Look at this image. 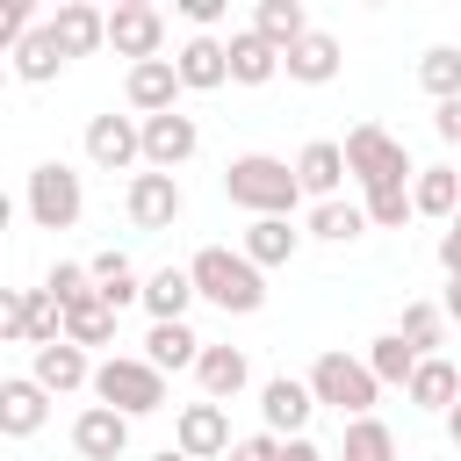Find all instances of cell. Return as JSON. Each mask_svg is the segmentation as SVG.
Instances as JSON below:
<instances>
[{"instance_id":"obj_19","label":"cell","mask_w":461,"mask_h":461,"mask_svg":"<svg viewBox=\"0 0 461 461\" xmlns=\"http://www.w3.org/2000/svg\"><path fill=\"white\" fill-rule=\"evenodd\" d=\"M43 22L58 29L65 58H94L108 43V7H94V0H58V14H43Z\"/></svg>"},{"instance_id":"obj_23","label":"cell","mask_w":461,"mask_h":461,"mask_svg":"<svg viewBox=\"0 0 461 461\" xmlns=\"http://www.w3.org/2000/svg\"><path fill=\"white\" fill-rule=\"evenodd\" d=\"M295 245H303V230H295L288 216H252V223H245V245H238V252H245V259H252V267L267 274V267H288V259H295Z\"/></svg>"},{"instance_id":"obj_12","label":"cell","mask_w":461,"mask_h":461,"mask_svg":"<svg viewBox=\"0 0 461 461\" xmlns=\"http://www.w3.org/2000/svg\"><path fill=\"white\" fill-rule=\"evenodd\" d=\"M144 122V166L151 173H180L194 151H202V130H194V115H137Z\"/></svg>"},{"instance_id":"obj_16","label":"cell","mask_w":461,"mask_h":461,"mask_svg":"<svg viewBox=\"0 0 461 461\" xmlns=\"http://www.w3.org/2000/svg\"><path fill=\"white\" fill-rule=\"evenodd\" d=\"M43 418H50V389H43L36 375H7V382H0V432H7V439H36Z\"/></svg>"},{"instance_id":"obj_31","label":"cell","mask_w":461,"mask_h":461,"mask_svg":"<svg viewBox=\"0 0 461 461\" xmlns=\"http://www.w3.org/2000/svg\"><path fill=\"white\" fill-rule=\"evenodd\" d=\"M202 346H209V339H194V324H187V317H180V324H151V331H144V360H151L158 375L194 367V360H202Z\"/></svg>"},{"instance_id":"obj_7","label":"cell","mask_w":461,"mask_h":461,"mask_svg":"<svg viewBox=\"0 0 461 461\" xmlns=\"http://www.w3.org/2000/svg\"><path fill=\"white\" fill-rule=\"evenodd\" d=\"M0 339L7 346H58L65 339V303L50 288H7L0 295Z\"/></svg>"},{"instance_id":"obj_37","label":"cell","mask_w":461,"mask_h":461,"mask_svg":"<svg viewBox=\"0 0 461 461\" xmlns=\"http://www.w3.org/2000/svg\"><path fill=\"white\" fill-rule=\"evenodd\" d=\"M65 339L72 346H115V310L94 295V303H79V310H65Z\"/></svg>"},{"instance_id":"obj_48","label":"cell","mask_w":461,"mask_h":461,"mask_svg":"<svg viewBox=\"0 0 461 461\" xmlns=\"http://www.w3.org/2000/svg\"><path fill=\"white\" fill-rule=\"evenodd\" d=\"M447 230H461V216H454V223H447Z\"/></svg>"},{"instance_id":"obj_3","label":"cell","mask_w":461,"mask_h":461,"mask_svg":"<svg viewBox=\"0 0 461 461\" xmlns=\"http://www.w3.org/2000/svg\"><path fill=\"white\" fill-rule=\"evenodd\" d=\"M94 403H108L122 418H151V411H166V375L144 353H108L94 367Z\"/></svg>"},{"instance_id":"obj_29","label":"cell","mask_w":461,"mask_h":461,"mask_svg":"<svg viewBox=\"0 0 461 461\" xmlns=\"http://www.w3.org/2000/svg\"><path fill=\"white\" fill-rule=\"evenodd\" d=\"M86 267H94V288H101V303H108L115 317H122L130 303H144V274L130 267V252H94Z\"/></svg>"},{"instance_id":"obj_9","label":"cell","mask_w":461,"mask_h":461,"mask_svg":"<svg viewBox=\"0 0 461 461\" xmlns=\"http://www.w3.org/2000/svg\"><path fill=\"white\" fill-rule=\"evenodd\" d=\"M108 50L144 65V58H166V14L151 0H115L108 7Z\"/></svg>"},{"instance_id":"obj_24","label":"cell","mask_w":461,"mask_h":461,"mask_svg":"<svg viewBox=\"0 0 461 461\" xmlns=\"http://www.w3.org/2000/svg\"><path fill=\"white\" fill-rule=\"evenodd\" d=\"M403 396H411L418 411H439V418H447V411L461 403V367H454L447 353H432V360H418V375H411Z\"/></svg>"},{"instance_id":"obj_25","label":"cell","mask_w":461,"mask_h":461,"mask_svg":"<svg viewBox=\"0 0 461 461\" xmlns=\"http://www.w3.org/2000/svg\"><path fill=\"white\" fill-rule=\"evenodd\" d=\"M411 202H418V216H432V223H454V216H461V166H418V180H411Z\"/></svg>"},{"instance_id":"obj_40","label":"cell","mask_w":461,"mask_h":461,"mask_svg":"<svg viewBox=\"0 0 461 461\" xmlns=\"http://www.w3.org/2000/svg\"><path fill=\"white\" fill-rule=\"evenodd\" d=\"M223 461H281V439H274V432H245Z\"/></svg>"},{"instance_id":"obj_41","label":"cell","mask_w":461,"mask_h":461,"mask_svg":"<svg viewBox=\"0 0 461 461\" xmlns=\"http://www.w3.org/2000/svg\"><path fill=\"white\" fill-rule=\"evenodd\" d=\"M180 14L194 22V36H209V29L223 22V0H180Z\"/></svg>"},{"instance_id":"obj_36","label":"cell","mask_w":461,"mask_h":461,"mask_svg":"<svg viewBox=\"0 0 461 461\" xmlns=\"http://www.w3.org/2000/svg\"><path fill=\"white\" fill-rule=\"evenodd\" d=\"M367 367H375V382H396V389H411V375H418V353L403 346V331H382V339L367 346Z\"/></svg>"},{"instance_id":"obj_38","label":"cell","mask_w":461,"mask_h":461,"mask_svg":"<svg viewBox=\"0 0 461 461\" xmlns=\"http://www.w3.org/2000/svg\"><path fill=\"white\" fill-rule=\"evenodd\" d=\"M43 288L65 303V310H79V303H94L101 288H94V267H79V259H58L50 274H43Z\"/></svg>"},{"instance_id":"obj_27","label":"cell","mask_w":461,"mask_h":461,"mask_svg":"<svg viewBox=\"0 0 461 461\" xmlns=\"http://www.w3.org/2000/svg\"><path fill=\"white\" fill-rule=\"evenodd\" d=\"M267 79H281V50L259 29H238L230 36V86H267Z\"/></svg>"},{"instance_id":"obj_43","label":"cell","mask_w":461,"mask_h":461,"mask_svg":"<svg viewBox=\"0 0 461 461\" xmlns=\"http://www.w3.org/2000/svg\"><path fill=\"white\" fill-rule=\"evenodd\" d=\"M439 267L447 281H461V230H439Z\"/></svg>"},{"instance_id":"obj_47","label":"cell","mask_w":461,"mask_h":461,"mask_svg":"<svg viewBox=\"0 0 461 461\" xmlns=\"http://www.w3.org/2000/svg\"><path fill=\"white\" fill-rule=\"evenodd\" d=\"M151 461H187V454H180V447H158V454H151Z\"/></svg>"},{"instance_id":"obj_17","label":"cell","mask_w":461,"mask_h":461,"mask_svg":"<svg viewBox=\"0 0 461 461\" xmlns=\"http://www.w3.org/2000/svg\"><path fill=\"white\" fill-rule=\"evenodd\" d=\"M295 180H303V194H310V202H339V187L353 180V173H346V144L310 137V144L295 151Z\"/></svg>"},{"instance_id":"obj_18","label":"cell","mask_w":461,"mask_h":461,"mask_svg":"<svg viewBox=\"0 0 461 461\" xmlns=\"http://www.w3.org/2000/svg\"><path fill=\"white\" fill-rule=\"evenodd\" d=\"M29 375H36L50 396L94 389V360H86V346H72V339H58V346H36V353H29Z\"/></svg>"},{"instance_id":"obj_4","label":"cell","mask_w":461,"mask_h":461,"mask_svg":"<svg viewBox=\"0 0 461 461\" xmlns=\"http://www.w3.org/2000/svg\"><path fill=\"white\" fill-rule=\"evenodd\" d=\"M346 173L360 180V194H375V187H411V180H418L411 151H403L382 122H353V130H346Z\"/></svg>"},{"instance_id":"obj_20","label":"cell","mask_w":461,"mask_h":461,"mask_svg":"<svg viewBox=\"0 0 461 461\" xmlns=\"http://www.w3.org/2000/svg\"><path fill=\"white\" fill-rule=\"evenodd\" d=\"M173 65H180V86H187V94L230 86V43H216V36H187V43L173 50Z\"/></svg>"},{"instance_id":"obj_46","label":"cell","mask_w":461,"mask_h":461,"mask_svg":"<svg viewBox=\"0 0 461 461\" xmlns=\"http://www.w3.org/2000/svg\"><path fill=\"white\" fill-rule=\"evenodd\" d=\"M447 439H454V447H461V403H454V411H447Z\"/></svg>"},{"instance_id":"obj_34","label":"cell","mask_w":461,"mask_h":461,"mask_svg":"<svg viewBox=\"0 0 461 461\" xmlns=\"http://www.w3.org/2000/svg\"><path fill=\"white\" fill-rule=\"evenodd\" d=\"M331 461H396V432H389L382 418H353Z\"/></svg>"},{"instance_id":"obj_22","label":"cell","mask_w":461,"mask_h":461,"mask_svg":"<svg viewBox=\"0 0 461 461\" xmlns=\"http://www.w3.org/2000/svg\"><path fill=\"white\" fill-rule=\"evenodd\" d=\"M281 72H288L295 86H331V79H339V36H331V29H310V36L281 58Z\"/></svg>"},{"instance_id":"obj_15","label":"cell","mask_w":461,"mask_h":461,"mask_svg":"<svg viewBox=\"0 0 461 461\" xmlns=\"http://www.w3.org/2000/svg\"><path fill=\"white\" fill-rule=\"evenodd\" d=\"M310 411H317V396H310V382H295V375H274V382L259 389V418H267L274 439H303Z\"/></svg>"},{"instance_id":"obj_6","label":"cell","mask_w":461,"mask_h":461,"mask_svg":"<svg viewBox=\"0 0 461 461\" xmlns=\"http://www.w3.org/2000/svg\"><path fill=\"white\" fill-rule=\"evenodd\" d=\"M22 209H29V223H36V230H72V223H79V209H86V187H79V173H72L65 158H43V166H29Z\"/></svg>"},{"instance_id":"obj_14","label":"cell","mask_w":461,"mask_h":461,"mask_svg":"<svg viewBox=\"0 0 461 461\" xmlns=\"http://www.w3.org/2000/svg\"><path fill=\"white\" fill-rule=\"evenodd\" d=\"M180 94H187V86H180V65H173V58H144V65H130V79H122V101H130L137 115H173Z\"/></svg>"},{"instance_id":"obj_1","label":"cell","mask_w":461,"mask_h":461,"mask_svg":"<svg viewBox=\"0 0 461 461\" xmlns=\"http://www.w3.org/2000/svg\"><path fill=\"white\" fill-rule=\"evenodd\" d=\"M223 194H230V209H245V216H295L303 180H295V166L274 158V151H238V158L223 166Z\"/></svg>"},{"instance_id":"obj_13","label":"cell","mask_w":461,"mask_h":461,"mask_svg":"<svg viewBox=\"0 0 461 461\" xmlns=\"http://www.w3.org/2000/svg\"><path fill=\"white\" fill-rule=\"evenodd\" d=\"M72 454H79V461H122V454H130V418L108 411V403H86V411L72 418Z\"/></svg>"},{"instance_id":"obj_35","label":"cell","mask_w":461,"mask_h":461,"mask_svg":"<svg viewBox=\"0 0 461 461\" xmlns=\"http://www.w3.org/2000/svg\"><path fill=\"white\" fill-rule=\"evenodd\" d=\"M396 331H403V346H411L418 360H432V346L447 339V310H439V303H403V324H396Z\"/></svg>"},{"instance_id":"obj_10","label":"cell","mask_w":461,"mask_h":461,"mask_svg":"<svg viewBox=\"0 0 461 461\" xmlns=\"http://www.w3.org/2000/svg\"><path fill=\"white\" fill-rule=\"evenodd\" d=\"M86 158L101 166V173H130V166H144V122L137 115H94L86 122Z\"/></svg>"},{"instance_id":"obj_45","label":"cell","mask_w":461,"mask_h":461,"mask_svg":"<svg viewBox=\"0 0 461 461\" xmlns=\"http://www.w3.org/2000/svg\"><path fill=\"white\" fill-rule=\"evenodd\" d=\"M439 310H447V324H461V281H447V295H439Z\"/></svg>"},{"instance_id":"obj_5","label":"cell","mask_w":461,"mask_h":461,"mask_svg":"<svg viewBox=\"0 0 461 461\" xmlns=\"http://www.w3.org/2000/svg\"><path fill=\"white\" fill-rule=\"evenodd\" d=\"M310 396L353 425V418H375L382 382H375V367H367V360H353V353H317V367H310Z\"/></svg>"},{"instance_id":"obj_33","label":"cell","mask_w":461,"mask_h":461,"mask_svg":"<svg viewBox=\"0 0 461 461\" xmlns=\"http://www.w3.org/2000/svg\"><path fill=\"white\" fill-rule=\"evenodd\" d=\"M418 86L432 94V108H439V101H461V50H454V43H432V50L418 58Z\"/></svg>"},{"instance_id":"obj_49","label":"cell","mask_w":461,"mask_h":461,"mask_svg":"<svg viewBox=\"0 0 461 461\" xmlns=\"http://www.w3.org/2000/svg\"><path fill=\"white\" fill-rule=\"evenodd\" d=\"M454 367H461V353H454Z\"/></svg>"},{"instance_id":"obj_8","label":"cell","mask_w":461,"mask_h":461,"mask_svg":"<svg viewBox=\"0 0 461 461\" xmlns=\"http://www.w3.org/2000/svg\"><path fill=\"white\" fill-rule=\"evenodd\" d=\"M122 209H130V223L137 230H173L180 216H187V187H180V173H130V187H122Z\"/></svg>"},{"instance_id":"obj_42","label":"cell","mask_w":461,"mask_h":461,"mask_svg":"<svg viewBox=\"0 0 461 461\" xmlns=\"http://www.w3.org/2000/svg\"><path fill=\"white\" fill-rule=\"evenodd\" d=\"M432 130H439L447 144H461V101H439V108H432Z\"/></svg>"},{"instance_id":"obj_2","label":"cell","mask_w":461,"mask_h":461,"mask_svg":"<svg viewBox=\"0 0 461 461\" xmlns=\"http://www.w3.org/2000/svg\"><path fill=\"white\" fill-rule=\"evenodd\" d=\"M187 274H194V295L216 303L223 317H252V310L267 303V274H259L245 252H230V245H202V252L187 259Z\"/></svg>"},{"instance_id":"obj_21","label":"cell","mask_w":461,"mask_h":461,"mask_svg":"<svg viewBox=\"0 0 461 461\" xmlns=\"http://www.w3.org/2000/svg\"><path fill=\"white\" fill-rule=\"evenodd\" d=\"M194 382H202V396H209V403H230V396H245V382H252V360H245V346H202V360H194Z\"/></svg>"},{"instance_id":"obj_39","label":"cell","mask_w":461,"mask_h":461,"mask_svg":"<svg viewBox=\"0 0 461 461\" xmlns=\"http://www.w3.org/2000/svg\"><path fill=\"white\" fill-rule=\"evenodd\" d=\"M411 216H418L411 187H375V194H367V223H375V230H403Z\"/></svg>"},{"instance_id":"obj_32","label":"cell","mask_w":461,"mask_h":461,"mask_svg":"<svg viewBox=\"0 0 461 461\" xmlns=\"http://www.w3.org/2000/svg\"><path fill=\"white\" fill-rule=\"evenodd\" d=\"M252 29L288 58V50L310 36V14H303V0H259V7H252Z\"/></svg>"},{"instance_id":"obj_28","label":"cell","mask_w":461,"mask_h":461,"mask_svg":"<svg viewBox=\"0 0 461 461\" xmlns=\"http://www.w3.org/2000/svg\"><path fill=\"white\" fill-rule=\"evenodd\" d=\"M360 230H375L367 223V202H346V194L339 202H317L310 223H303V238H317V245H353Z\"/></svg>"},{"instance_id":"obj_30","label":"cell","mask_w":461,"mask_h":461,"mask_svg":"<svg viewBox=\"0 0 461 461\" xmlns=\"http://www.w3.org/2000/svg\"><path fill=\"white\" fill-rule=\"evenodd\" d=\"M187 303H194V274H187V267H158V274H144V310H151V324H180Z\"/></svg>"},{"instance_id":"obj_26","label":"cell","mask_w":461,"mask_h":461,"mask_svg":"<svg viewBox=\"0 0 461 461\" xmlns=\"http://www.w3.org/2000/svg\"><path fill=\"white\" fill-rule=\"evenodd\" d=\"M72 58H65V43H58V29L50 22H36L29 36H22V50H14V79H29V86H43V79H58Z\"/></svg>"},{"instance_id":"obj_44","label":"cell","mask_w":461,"mask_h":461,"mask_svg":"<svg viewBox=\"0 0 461 461\" xmlns=\"http://www.w3.org/2000/svg\"><path fill=\"white\" fill-rule=\"evenodd\" d=\"M281 461H331V454H324V447L303 432V439H281Z\"/></svg>"},{"instance_id":"obj_11","label":"cell","mask_w":461,"mask_h":461,"mask_svg":"<svg viewBox=\"0 0 461 461\" xmlns=\"http://www.w3.org/2000/svg\"><path fill=\"white\" fill-rule=\"evenodd\" d=\"M173 447L187 454V461H223L238 439H230V418H223V403H180V418H173Z\"/></svg>"}]
</instances>
